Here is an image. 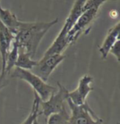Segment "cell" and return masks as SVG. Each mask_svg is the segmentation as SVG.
<instances>
[{"mask_svg": "<svg viewBox=\"0 0 120 124\" xmlns=\"http://www.w3.org/2000/svg\"><path fill=\"white\" fill-rule=\"evenodd\" d=\"M59 18L48 23L43 22H21L14 34V41L18 49L22 50L31 58L35 57L41 40L53 26L58 23Z\"/></svg>", "mask_w": 120, "mask_h": 124, "instance_id": "6da1fadb", "label": "cell"}, {"mask_svg": "<svg viewBox=\"0 0 120 124\" xmlns=\"http://www.w3.org/2000/svg\"><path fill=\"white\" fill-rule=\"evenodd\" d=\"M84 3H85L84 0H77L74 2L68 17L65 20V23L60 32L53 41V42L52 43V45L47 49L42 58H46L53 55H62V53L65 51L66 48L68 46L69 44L67 41V34L73 27L77 18L82 13Z\"/></svg>", "mask_w": 120, "mask_h": 124, "instance_id": "7a4b0ae2", "label": "cell"}, {"mask_svg": "<svg viewBox=\"0 0 120 124\" xmlns=\"http://www.w3.org/2000/svg\"><path fill=\"white\" fill-rule=\"evenodd\" d=\"M105 3V1L104 0L85 1L82 13L77 18L73 27L67 34V41L69 45L75 42L83 33H88V31L91 29V25L96 18L100 8Z\"/></svg>", "mask_w": 120, "mask_h": 124, "instance_id": "3957f363", "label": "cell"}, {"mask_svg": "<svg viewBox=\"0 0 120 124\" xmlns=\"http://www.w3.org/2000/svg\"><path fill=\"white\" fill-rule=\"evenodd\" d=\"M8 75L12 78H16L27 82L33 88L34 92L39 96L41 101H46L49 99L52 93H55V88L48 85L46 82L43 81L40 78L33 74L30 70L14 67Z\"/></svg>", "mask_w": 120, "mask_h": 124, "instance_id": "277c9868", "label": "cell"}, {"mask_svg": "<svg viewBox=\"0 0 120 124\" xmlns=\"http://www.w3.org/2000/svg\"><path fill=\"white\" fill-rule=\"evenodd\" d=\"M67 102L71 109L68 124H103V120L97 117L87 102L80 106L75 105L69 99Z\"/></svg>", "mask_w": 120, "mask_h": 124, "instance_id": "5b68a950", "label": "cell"}, {"mask_svg": "<svg viewBox=\"0 0 120 124\" xmlns=\"http://www.w3.org/2000/svg\"><path fill=\"white\" fill-rule=\"evenodd\" d=\"M59 89L57 92L52 93L49 99L46 101H40V114H43L45 117H49L61 111L64 107V102L68 99L69 91L58 82Z\"/></svg>", "mask_w": 120, "mask_h": 124, "instance_id": "8992f818", "label": "cell"}, {"mask_svg": "<svg viewBox=\"0 0 120 124\" xmlns=\"http://www.w3.org/2000/svg\"><path fill=\"white\" fill-rule=\"evenodd\" d=\"M66 58L65 55H53L46 58H41L38 61L37 65L31 70V72L40 78L43 81L47 82L49 77L56 69V67Z\"/></svg>", "mask_w": 120, "mask_h": 124, "instance_id": "52a82bcc", "label": "cell"}, {"mask_svg": "<svg viewBox=\"0 0 120 124\" xmlns=\"http://www.w3.org/2000/svg\"><path fill=\"white\" fill-rule=\"evenodd\" d=\"M94 81V78L89 75H85L80 79L77 89L75 90L69 92L68 99L75 105H82L87 102V96L94 88L91 86Z\"/></svg>", "mask_w": 120, "mask_h": 124, "instance_id": "ba28073f", "label": "cell"}, {"mask_svg": "<svg viewBox=\"0 0 120 124\" xmlns=\"http://www.w3.org/2000/svg\"><path fill=\"white\" fill-rule=\"evenodd\" d=\"M13 41V34L0 21V56L3 62V72H4L6 58Z\"/></svg>", "mask_w": 120, "mask_h": 124, "instance_id": "9c48e42d", "label": "cell"}, {"mask_svg": "<svg viewBox=\"0 0 120 124\" xmlns=\"http://www.w3.org/2000/svg\"><path fill=\"white\" fill-rule=\"evenodd\" d=\"M119 31H120V22L117 23L113 27H112L108 31L106 37L104 40L102 46L100 47L99 51L101 54L102 59L105 60L109 53V51L113 46L119 41Z\"/></svg>", "mask_w": 120, "mask_h": 124, "instance_id": "30bf717a", "label": "cell"}, {"mask_svg": "<svg viewBox=\"0 0 120 124\" xmlns=\"http://www.w3.org/2000/svg\"><path fill=\"white\" fill-rule=\"evenodd\" d=\"M0 21L14 36L19 25L20 20H18L17 16L9 9L2 8L1 2H0Z\"/></svg>", "mask_w": 120, "mask_h": 124, "instance_id": "8fae6325", "label": "cell"}, {"mask_svg": "<svg viewBox=\"0 0 120 124\" xmlns=\"http://www.w3.org/2000/svg\"><path fill=\"white\" fill-rule=\"evenodd\" d=\"M37 63L38 61H34L25 51L18 49V56H17L15 67L26 70H31L37 65Z\"/></svg>", "mask_w": 120, "mask_h": 124, "instance_id": "7c38bea8", "label": "cell"}, {"mask_svg": "<svg viewBox=\"0 0 120 124\" xmlns=\"http://www.w3.org/2000/svg\"><path fill=\"white\" fill-rule=\"evenodd\" d=\"M17 56H18V46H17V43L13 41V43H12L11 47H10L8 53H7V58H6L4 72L7 73V75L15 67Z\"/></svg>", "mask_w": 120, "mask_h": 124, "instance_id": "4fadbf2b", "label": "cell"}, {"mask_svg": "<svg viewBox=\"0 0 120 124\" xmlns=\"http://www.w3.org/2000/svg\"><path fill=\"white\" fill-rule=\"evenodd\" d=\"M69 117L70 115L64 106L59 113L49 116L47 124H68Z\"/></svg>", "mask_w": 120, "mask_h": 124, "instance_id": "5bb4252c", "label": "cell"}, {"mask_svg": "<svg viewBox=\"0 0 120 124\" xmlns=\"http://www.w3.org/2000/svg\"><path fill=\"white\" fill-rule=\"evenodd\" d=\"M34 96H35V98H34L33 105L31 108V113L21 124H34L35 120H37L38 116L40 115V99L35 92H34Z\"/></svg>", "mask_w": 120, "mask_h": 124, "instance_id": "9a60e30c", "label": "cell"}, {"mask_svg": "<svg viewBox=\"0 0 120 124\" xmlns=\"http://www.w3.org/2000/svg\"><path fill=\"white\" fill-rule=\"evenodd\" d=\"M109 53H111L112 55H113V56H115L116 60H117V61L120 62V48H119V41H117L114 45L113 46V47L110 49V51H109Z\"/></svg>", "mask_w": 120, "mask_h": 124, "instance_id": "2e32d148", "label": "cell"}, {"mask_svg": "<svg viewBox=\"0 0 120 124\" xmlns=\"http://www.w3.org/2000/svg\"><path fill=\"white\" fill-rule=\"evenodd\" d=\"M7 77H8V75L5 72H2L1 75H0V91L7 85H8L9 79Z\"/></svg>", "mask_w": 120, "mask_h": 124, "instance_id": "e0dca14e", "label": "cell"}, {"mask_svg": "<svg viewBox=\"0 0 120 124\" xmlns=\"http://www.w3.org/2000/svg\"><path fill=\"white\" fill-rule=\"evenodd\" d=\"M2 72H3V62H2L1 56H0V75H1Z\"/></svg>", "mask_w": 120, "mask_h": 124, "instance_id": "ac0fdd59", "label": "cell"}, {"mask_svg": "<svg viewBox=\"0 0 120 124\" xmlns=\"http://www.w3.org/2000/svg\"><path fill=\"white\" fill-rule=\"evenodd\" d=\"M34 124H39V123H38V121H37V120H35V123H34Z\"/></svg>", "mask_w": 120, "mask_h": 124, "instance_id": "d6986e66", "label": "cell"}]
</instances>
